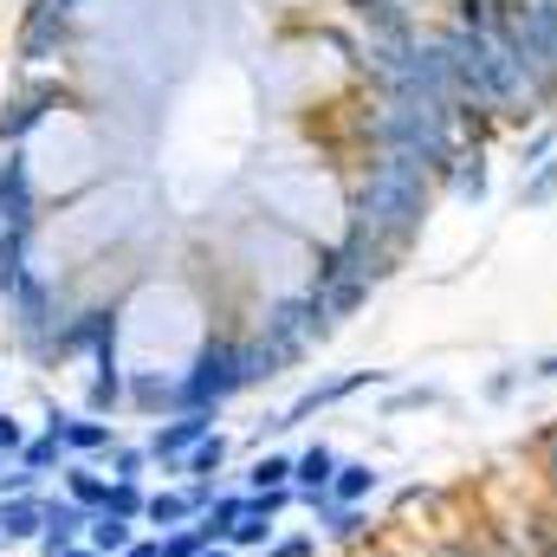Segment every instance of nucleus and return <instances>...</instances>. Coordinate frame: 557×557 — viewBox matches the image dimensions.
Listing matches in <instances>:
<instances>
[{
    "label": "nucleus",
    "mask_w": 557,
    "mask_h": 557,
    "mask_svg": "<svg viewBox=\"0 0 557 557\" xmlns=\"http://www.w3.org/2000/svg\"><path fill=\"white\" fill-rule=\"evenodd\" d=\"M247 506H253V493L247 486H221L208 506H201V519H195V532L208 539V545H227V532L247 519Z\"/></svg>",
    "instance_id": "13"
},
{
    "label": "nucleus",
    "mask_w": 557,
    "mask_h": 557,
    "mask_svg": "<svg viewBox=\"0 0 557 557\" xmlns=\"http://www.w3.org/2000/svg\"><path fill=\"white\" fill-rule=\"evenodd\" d=\"M311 512H318V525H324L331 545H357L370 532V506H331V499H318Z\"/></svg>",
    "instance_id": "19"
},
{
    "label": "nucleus",
    "mask_w": 557,
    "mask_h": 557,
    "mask_svg": "<svg viewBox=\"0 0 557 557\" xmlns=\"http://www.w3.org/2000/svg\"><path fill=\"white\" fill-rule=\"evenodd\" d=\"M292 460H298V454H260V460L240 473V486H247V493H285V486H292Z\"/></svg>",
    "instance_id": "22"
},
{
    "label": "nucleus",
    "mask_w": 557,
    "mask_h": 557,
    "mask_svg": "<svg viewBox=\"0 0 557 557\" xmlns=\"http://www.w3.org/2000/svg\"><path fill=\"white\" fill-rule=\"evenodd\" d=\"M52 434L65 441V454H72V460H104V454H111V447L124 441V434H117V421L85 416V409H78V416H65L59 428H52Z\"/></svg>",
    "instance_id": "10"
},
{
    "label": "nucleus",
    "mask_w": 557,
    "mask_h": 557,
    "mask_svg": "<svg viewBox=\"0 0 557 557\" xmlns=\"http://www.w3.org/2000/svg\"><path fill=\"white\" fill-rule=\"evenodd\" d=\"M124 409H131V370H91V383H85V416L117 421Z\"/></svg>",
    "instance_id": "16"
},
{
    "label": "nucleus",
    "mask_w": 557,
    "mask_h": 557,
    "mask_svg": "<svg viewBox=\"0 0 557 557\" xmlns=\"http://www.w3.org/2000/svg\"><path fill=\"white\" fill-rule=\"evenodd\" d=\"M143 506H149V486H143V480H111V499H104V512H111V519L143 525Z\"/></svg>",
    "instance_id": "24"
},
{
    "label": "nucleus",
    "mask_w": 557,
    "mask_h": 557,
    "mask_svg": "<svg viewBox=\"0 0 557 557\" xmlns=\"http://www.w3.org/2000/svg\"><path fill=\"white\" fill-rule=\"evenodd\" d=\"M383 493V467L376 460H344L331 480V506H370Z\"/></svg>",
    "instance_id": "15"
},
{
    "label": "nucleus",
    "mask_w": 557,
    "mask_h": 557,
    "mask_svg": "<svg viewBox=\"0 0 557 557\" xmlns=\"http://www.w3.org/2000/svg\"><path fill=\"white\" fill-rule=\"evenodd\" d=\"M201 557H240V552H227V545H208V552H201Z\"/></svg>",
    "instance_id": "34"
},
{
    "label": "nucleus",
    "mask_w": 557,
    "mask_h": 557,
    "mask_svg": "<svg viewBox=\"0 0 557 557\" xmlns=\"http://www.w3.org/2000/svg\"><path fill=\"white\" fill-rule=\"evenodd\" d=\"M59 493H65L72 506H85V512H104V499H111V473H104L98 460H72V467L59 473Z\"/></svg>",
    "instance_id": "14"
},
{
    "label": "nucleus",
    "mask_w": 557,
    "mask_h": 557,
    "mask_svg": "<svg viewBox=\"0 0 557 557\" xmlns=\"http://www.w3.org/2000/svg\"><path fill=\"white\" fill-rule=\"evenodd\" d=\"M337 467H344V454H337L331 441H311V447L292 460V493H298L305 506L331 499V480H337Z\"/></svg>",
    "instance_id": "8"
},
{
    "label": "nucleus",
    "mask_w": 557,
    "mask_h": 557,
    "mask_svg": "<svg viewBox=\"0 0 557 557\" xmlns=\"http://www.w3.org/2000/svg\"><path fill=\"white\" fill-rule=\"evenodd\" d=\"M525 383H557V350L539 357V363H525Z\"/></svg>",
    "instance_id": "31"
},
{
    "label": "nucleus",
    "mask_w": 557,
    "mask_h": 557,
    "mask_svg": "<svg viewBox=\"0 0 557 557\" xmlns=\"http://www.w3.org/2000/svg\"><path fill=\"white\" fill-rule=\"evenodd\" d=\"M201 552H208V539H201L195 525H182V532L162 539V557H201Z\"/></svg>",
    "instance_id": "27"
},
{
    "label": "nucleus",
    "mask_w": 557,
    "mask_h": 557,
    "mask_svg": "<svg viewBox=\"0 0 557 557\" xmlns=\"http://www.w3.org/2000/svg\"><path fill=\"white\" fill-rule=\"evenodd\" d=\"M267 557H318V539H273Z\"/></svg>",
    "instance_id": "28"
},
{
    "label": "nucleus",
    "mask_w": 557,
    "mask_h": 557,
    "mask_svg": "<svg viewBox=\"0 0 557 557\" xmlns=\"http://www.w3.org/2000/svg\"><path fill=\"white\" fill-rule=\"evenodd\" d=\"M59 104H65L59 78H39V85L13 91V98H7V111H0V143H7V149H26V137H33V131H39Z\"/></svg>",
    "instance_id": "5"
},
{
    "label": "nucleus",
    "mask_w": 557,
    "mask_h": 557,
    "mask_svg": "<svg viewBox=\"0 0 557 557\" xmlns=\"http://www.w3.org/2000/svg\"><path fill=\"white\" fill-rule=\"evenodd\" d=\"M214 421H221V416H169V421H156V428H149V441H143V447H149V460L162 467V480H169V467H182V460L214 434Z\"/></svg>",
    "instance_id": "6"
},
{
    "label": "nucleus",
    "mask_w": 557,
    "mask_h": 557,
    "mask_svg": "<svg viewBox=\"0 0 557 557\" xmlns=\"http://www.w3.org/2000/svg\"><path fill=\"white\" fill-rule=\"evenodd\" d=\"M324 331H331V311H324V298L305 285V292L278 298L273 311H267V324H260L253 337L267 344V357H273L278 370H292V363H298V357H305V350L324 337Z\"/></svg>",
    "instance_id": "3"
},
{
    "label": "nucleus",
    "mask_w": 557,
    "mask_h": 557,
    "mask_svg": "<svg viewBox=\"0 0 557 557\" xmlns=\"http://www.w3.org/2000/svg\"><path fill=\"white\" fill-rule=\"evenodd\" d=\"M98 467H104L111 480H149V473H156V460H149V447H143V441H117Z\"/></svg>",
    "instance_id": "23"
},
{
    "label": "nucleus",
    "mask_w": 557,
    "mask_h": 557,
    "mask_svg": "<svg viewBox=\"0 0 557 557\" xmlns=\"http://www.w3.org/2000/svg\"><path fill=\"white\" fill-rule=\"evenodd\" d=\"M46 539V493H7L0 499V545H39Z\"/></svg>",
    "instance_id": "11"
},
{
    "label": "nucleus",
    "mask_w": 557,
    "mask_h": 557,
    "mask_svg": "<svg viewBox=\"0 0 557 557\" xmlns=\"http://www.w3.org/2000/svg\"><path fill=\"white\" fill-rule=\"evenodd\" d=\"M59 557H98V552L91 545H72V552H59Z\"/></svg>",
    "instance_id": "33"
},
{
    "label": "nucleus",
    "mask_w": 557,
    "mask_h": 557,
    "mask_svg": "<svg viewBox=\"0 0 557 557\" xmlns=\"http://www.w3.org/2000/svg\"><path fill=\"white\" fill-rule=\"evenodd\" d=\"M26 441H33V428L0 409V460H20V447H26Z\"/></svg>",
    "instance_id": "26"
},
{
    "label": "nucleus",
    "mask_w": 557,
    "mask_h": 557,
    "mask_svg": "<svg viewBox=\"0 0 557 557\" xmlns=\"http://www.w3.org/2000/svg\"><path fill=\"white\" fill-rule=\"evenodd\" d=\"M227 460H234V441L214 428V434H208V441H201V447L182 460V467H169V480H182V486H221Z\"/></svg>",
    "instance_id": "12"
},
{
    "label": "nucleus",
    "mask_w": 557,
    "mask_h": 557,
    "mask_svg": "<svg viewBox=\"0 0 557 557\" xmlns=\"http://www.w3.org/2000/svg\"><path fill=\"white\" fill-rule=\"evenodd\" d=\"M428 403H441V389H403L389 409H428Z\"/></svg>",
    "instance_id": "30"
},
{
    "label": "nucleus",
    "mask_w": 557,
    "mask_h": 557,
    "mask_svg": "<svg viewBox=\"0 0 557 557\" xmlns=\"http://www.w3.org/2000/svg\"><path fill=\"white\" fill-rule=\"evenodd\" d=\"M532 486L552 499V512H557V421L532 434Z\"/></svg>",
    "instance_id": "21"
},
{
    "label": "nucleus",
    "mask_w": 557,
    "mask_h": 557,
    "mask_svg": "<svg viewBox=\"0 0 557 557\" xmlns=\"http://www.w3.org/2000/svg\"><path fill=\"white\" fill-rule=\"evenodd\" d=\"M85 532H91V512L46 486V539H39V557H59V552H72V545H85Z\"/></svg>",
    "instance_id": "9"
},
{
    "label": "nucleus",
    "mask_w": 557,
    "mask_h": 557,
    "mask_svg": "<svg viewBox=\"0 0 557 557\" xmlns=\"http://www.w3.org/2000/svg\"><path fill=\"white\" fill-rule=\"evenodd\" d=\"M454 188L480 201V195H486V162H480V156H454Z\"/></svg>",
    "instance_id": "25"
},
{
    "label": "nucleus",
    "mask_w": 557,
    "mask_h": 557,
    "mask_svg": "<svg viewBox=\"0 0 557 557\" xmlns=\"http://www.w3.org/2000/svg\"><path fill=\"white\" fill-rule=\"evenodd\" d=\"M124 557H162V539H156V532H137V545H131Z\"/></svg>",
    "instance_id": "32"
},
{
    "label": "nucleus",
    "mask_w": 557,
    "mask_h": 557,
    "mask_svg": "<svg viewBox=\"0 0 557 557\" xmlns=\"http://www.w3.org/2000/svg\"><path fill=\"white\" fill-rule=\"evenodd\" d=\"M506 512H512V525H519V539H525V552L532 557H557V512L552 499L532 486L525 499H506Z\"/></svg>",
    "instance_id": "7"
},
{
    "label": "nucleus",
    "mask_w": 557,
    "mask_h": 557,
    "mask_svg": "<svg viewBox=\"0 0 557 557\" xmlns=\"http://www.w3.org/2000/svg\"><path fill=\"white\" fill-rule=\"evenodd\" d=\"M131 409L137 416H175V370L162 376V370H131Z\"/></svg>",
    "instance_id": "17"
},
{
    "label": "nucleus",
    "mask_w": 557,
    "mask_h": 557,
    "mask_svg": "<svg viewBox=\"0 0 557 557\" xmlns=\"http://www.w3.org/2000/svg\"><path fill=\"white\" fill-rule=\"evenodd\" d=\"M247 383V337L214 331L195 344V357L175 370V416H221Z\"/></svg>",
    "instance_id": "2"
},
{
    "label": "nucleus",
    "mask_w": 557,
    "mask_h": 557,
    "mask_svg": "<svg viewBox=\"0 0 557 557\" xmlns=\"http://www.w3.org/2000/svg\"><path fill=\"white\" fill-rule=\"evenodd\" d=\"M13 467H26L33 480H52V473H65V467H72V454H65V441H59L52 428H39V434L20 447V460H13Z\"/></svg>",
    "instance_id": "18"
},
{
    "label": "nucleus",
    "mask_w": 557,
    "mask_h": 557,
    "mask_svg": "<svg viewBox=\"0 0 557 557\" xmlns=\"http://www.w3.org/2000/svg\"><path fill=\"white\" fill-rule=\"evenodd\" d=\"M428 169L409 162V156H376L370 162V182L357 188V201H350V227H363L370 240H383V247H409L421 234V221H428Z\"/></svg>",
    "instance_id": "1"
},
{
    "label": "nucleus",
    "mask_w": 557,
    "mask_h": 557,
    "mask_svg": "<svg viewBox=\"0 0 557 557\" xmlns=\"http://www.w3.org/2000/svg\"><path fill=\"white\" fill-rule=\"evenodd\" d=\"M143 525H124V519H111V512H91V532H85V545L98 557H124L131 545H137Z\"/></svg>",
    "instance_id": "20"
},
{
    "label": "nucleus",
    "mask_w": 557,
    "mask_h": 557,
    "mask_svg": "<svg viewBox=\"0 0 557 557\" xmlns=\"http://www.w3.org/2000/svg\"><path fill=\"white\" fill-rule=\"evenodd\" d=\"M0 552H7V545H0Z\"/></svg>",
    "instance_id": "36"
},
{
    "label": "nucleus",
    "mask_w": 557,
    "mask_h": 557,
    "mask_svg": "<svg viewBox=\"0 0 557 557\" xmlns=\"http://www.w3.org/2000/svg\"><path fill=\"white\" fill-rule=\"evenodd\" d=\"M0 499H7V460H0Z\"/></svg>",
    "instance_id": "35"
},
{
    "label": "nucleus",
    "mask_w": 557,
    "mask_h": 557,
    "mask_svg": "<svg viewBox=\"0 0 557 557\" xmlns=\"http://www.w3.org/2000/svg\"><path fill=\"white\" fill-rule=\"evenodd\" d=\"M552 195H557V162H545V175L525 188V201H552Z\"/></svg>",
    "instance_id": "29"
},
{
    "label": "nucleus",
    "mask_w": 557,
    "mask_h": 557,
    "mask_svg": "<svg viewBox=\"0 0 557 557\" xmlns=\"http://www.w3.org/2000/svg\"><path fill=\"white\" fill-rule=\"evenodd\" d=\"M0 234L39 240V182H33V156L26 149L0 156Z\"/></svg>",
    "instance_id": "4"
}]
</instances>
